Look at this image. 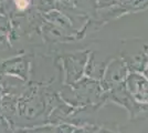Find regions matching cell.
I'll list each match as a JSON object with an SVG mask.
<instances>
[{
  "label": "cell",
  "instance_id": "obj_1",
  "mask_svg": "<svg viewBox=\"0 0 148 133\" xmlns=\"http://www.w3.org/2000/svg\"><path fill=\"white\" fill-rule=\"evenodd\" d=\"M16 5L20 10H25L28 7V1L27 0H16Z\"/></svg>",
  "mask_w": 148,
  "mask_h": 133
}]
</instances>
